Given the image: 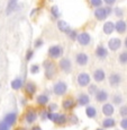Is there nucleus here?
Wrapping results in <instances>:
<instances>
[{
	"mask_svg": "<svg viewBox=\"0 0 127 130\" xmlns=\"http://www.w3.org/2000/svg\"><path fill=\"white\" fill-rule=\"evenodd\" d=\"M58 28L62 32V33H65V34H69L70 32H71V27H70V25L64 21H59L58 22Z\"/></svg>",
	"mask_w": 127,
	"mask_h": 130,
	"instance_id": "obj_25",
	"label": "nucleus"
},
{
	"mask_svg": "<svg viewBox=\"0 0 127 130\" xmlns=\"http://www.w3.org/2000/svg\"><path fill=\"white\" fill-rule=\"evenodd\" d=\"M52 89H53V93L55 95H58V96H63V95H65L66 92H68V85H66L65 82L59 80L53 85V88Z\"/></svg>",
	"mask_w": 127,
	"mask_h": 130,
	"instance_id": "obj_3",
	"label": "nucleus"
},
{
	"mask_svg": "<svg viewBox=\"0 0 127 130\" xmlns=\"http://www.w3.org/2000/svg\"><path fill=\"white\" fill-rule=\"evenodd\" d=\"M86 114L89 119H96L97 118V109L92 105H88L86 106Z\"/></svg>",
	"mask_w": 127,
	"mask_h": 130,
	"instance_id": "obj_27",
	"label": "nucleus"
},
{
	"mask_svg": "<svg viewBox=\"0 0 127 130\" xmlns=\"http://www.w3.org/2000/svg\"><path fill=\"white\" fill-rule=\"evenodd\" d=\"M75 62L79 64V66H81V67L88 64V62H89L88 54L84 53V52H79V53H77V56H75Z\"/></svg>",
	"mask_w": 127,
	"mask_h": 130,
	"instance_id": "obj_15",
	"label": "nucleus"
},
{
	"mask_svg": "<svg viewBox=\"0 0 127 130\" xmlns=\"http://www.w3.org/2000/svg\"><path fill=\"white\" fill-rule=\"evenodd\" d=\"M59 67L64 74H70L72 71V63L69 58H62L59 62Z\"/></svg>",
	"mask_w": 127,
	"mask_h": 130,
	"instance_id": "obj_7",
	"label": "nucleus"
},
{
	"mask_svg": "<svg viewBox=\"0 0 127 130\" xmlns=\"http://www.w3.org/2000/svg\"><path fill=\"white\" fill-rule=\"evenodd\" d=\"M29 130H43V129H42L41 126H38V124H34V126L32 127V128L29 129Z\"/></svg>",
	"mask_w": 127,
	"mask_h": 130,
	"instance_id": "obj_47",
	"label": "nucleus"
},
{
	"mask_svg": "<svg viewBox=\"0 0 127 130\" xmlns=\"http://www.w3.org/2000/svg\"><path fill=\"white\" fill-rule=\"evenodd\" d=\"M39 64H37V63H35V64H32L31 66V68H29V71H31V74L32 75H36V74H38L39 72Z\"/></svg>",
	"mask_w": 127,
	"mask_h": 130,
	"instance_id": "obj_35",
	"label": "nucleus"
},
{
	"mask_svg": "<svg viewBox=\"0 0 127 130\" xmlns=\"http://www.w3.org/2000/svg\"><path fill=\"white\" fill-rule=\"evenodd\" d=\"M105 8H106V11H107V15H111V12L114 11V9L111 8V6H107V7H105Z\"/></svg>",
	"mask_w": 127,
	"mask_h": 130,
	"instance_id": "obj_46",
	"label": "nucleus"
},
{
	"mask_svg": "<svg viewBox=\"0 0 127 130\" xmlns=\"http://www.w3.org/2000/svg\"><path fill=\"white\" fill-rule=\"evenodd\" d=\"M111 103L114 105H121L123 104V96L120 94H114L111 96Z\"/></svg>",
	"mask_w": 127,
	"mask_h": 130,
	"instance_id": "obj_29",
	"label": "nucleus"
},
{
	"mask_svg": "<svg viewBox=\"0 0 127 130\" xmlns=\"http://www.w3.org/2000/svg\"><path fill=\"white\" fill-rule=\"evenodd\" d=\"M114 14H115L117 17H120V18L124 16V11H123V9L119 8V7H116V8L114 9Z\"/></svg>",
	"mask_w": 127,
	"mask_h": 130,
	"instance_id": "obj_40",
	"label": "nucleus"
},
{
	"mask_svg": "<svg viewBox=\"0 0 127 130\" xmlns=\"http://www.w3.org/2000/svg\"><path fill=\"white\" fill-rule=\"evenodd\" d=\"M23 87H24V80L20 77H17V78H15L14 80L11 82V88L15 89V91H19V89L23 88Z\"/></svg>",
	"mask_w": 127,
	"mask_h": 130,
	"instance_id": "obj_26",
	"label": "nucleus"
},
{
	"mask_svg": "<svg viewBox=\"0 0 127 130\" xmlns=\"http://www.w3.org/2000/svg\"><path fill=\"white\" fill-rule=\"evenodd\" d=\"M51 15L52 17H53L54 19H58L60 16H61V12L59 10V7L56 6V5H54V6L51 7Z\"/></svg>",
	"mask_w": 127,
	"mask_h": 130,
	"instance_id": "obj_30",
	"label": "nucleus"
},
{
	"mask_svg": "<svg viewBox=\"0 0 127 130\" xmlns=\"http://www.w3.org/2000/svg\"><path fill=\"white\" fill-rule=\"evenodd\" d=\"M124 45H125V47H126V49H127V36H126L125 41H124Z\"/></svg>",
	"mask_w": 127,
	"mask_h": 130,
	"instance_id": "obj_48",
	"label": "nucleus"
},
{
	"mask_svg": "<svg viewBox=\"0 0 127 130\" xmlns=\"http://www.w3.org/2000/svg\"><path fill=\"white\" fill-rule=\"evenodd\" d=\"M24 118H25V122H26L27 124H33L37 120V118H38V112H37L36 109H34V107H28L27 111L25 112Z\"/></svg>",
	"mask_w": 127,
	"mask_h": 130,
	"instance_id": "obj_4",
	"label": "nucleus"
},
{
	"mask_svg": "<svg viewBox=\"0 0 127 130\" xmlns=\"http://www.w3.org/2000/svg\"><path fill=\"white\" fill-rule=\"evenodd\" d=\"M94 53H96V57L98 59H105V58H107V56H108V49L105 47L103 44H100V45H98L96 47Z\"/></svg>",
	"mask_w": 127,
	"mask_h": 130,
	"instance_id": "obj_19",
	"label": "nucleus"
},
{
	"mask_svg": "<svg viewBox=\"0 0 127 130\" xmlns=\"http://www.w3.org/2000/svg\"><path fill=\"white\" fill-rule=\"evenodd\" d=\"M49 101V96L47 94H41L36 97V103L38 104L39 106H45L48 104Z\"/></svg>",
	"mask_w": 127,
	"mask_h": 130,
	"instance_id": "obj_23",
	"label": "nucleus"
},
{
	"mask_svg": "<svg viewBox=\"0 0 127 130\" xmlns=\"http://www.w3.org/2000/svg\"><path fill=\"white\" fill-rule=\"evenodd\" d=\"M48 120L56 126H64L68 122V116L58 112H48Z\"/></svg>",
	"mask_w": 127,
	"mask_h": 130,
	"instance_id": "obj_2",
	"label": "nucleus"
},
{
	"mask_svg": "<svg viewBox=\"0 0 127 130\" xmlns=\"http://www.w3.org/2000/svg\"><path fill=\"white\" fill-rule=\"evenodd\" d=\"M17 119H18V114H17L16 112H9V113H7L6 116L4 117V119H2V120H4V121L11 128L12 126H15V124H16Z\"/></svg>",
	"mask_w": 127,
	"mask_h": 130,
	"instance_id": "obj_9",
	"label": "nucleus"
},
{
	"mask_svg": "<svg viewBox=\"0 0 127 130\" xmlns=\"http://www.w3.org/2000/svg\"><path fill=\"white\" fill-rule=\"evenodd\" d=\"M37 91V86L34 82H27L25 84V93L28 97H33Z\"/></svg>",
	"mask_w": 127,
	"mask_h": 130,
	"instance_id": "obj_12",
	"label": "nucleus"
},
{
	"mask_svg": "<svg viewBox=\"0 0 127 130\" xmlns=\"http://www.w3.org/2000/svg\"><path fill=\"white\" fill-rule=\"evenodd\" d=\"M44 72H45V77L47 79H53L56 74V64L53 60L46 59L43 61Z\"/></svg>",
	"mask_w": 127,
	"mask_h": 130,
	"instance_id": "obj_1",
	"label": "nucleus"
},
{
	"mask_svg": "<svg viewBox=\"0 0 127 130\" xmlns=\"http://www.w3.org/2000/svg\"><path fill=\"white\" fill-rule=\"evenodd\" d=\"M94 17H96V19H98V21H105V19L108 17L107 11H106V8H105V7L96 8L94 9Z\"/></svg>",
	"mask_w": 127,
	"mask_h": 130,
	"instance_id": "obj_20",
	"label": "nucleus"
},
{
	"mask_svg": "<svg viewBox=\"0 0 127 130\" xmlns=\"http://www.w3.org/2000/svg\"><path fill=\"white\" fill-rule=\"evenodd\" d=\"M101 111H103V114L106 118H110L111 116L114 114L115 112V107H114V104L113 103H104L103 107H101Z\"/></svg>",
	"mask_w": 127,
	"mask_h": 130,
	"instance_id": "obj_14",
	"label": "nucleus"
},
{
	"mask_svg": "<svg viewBox=\"0 0 127 130\" xmlns=\"http://www.w3.org/2000/svg\"><path fill=\"white\" fill-rule=\"evenodd\" d=\"M68 121L70 122V123H72V124H77L79 122V118L75 116V114H70V116L68 117Z\"/></svg>",
	"mask_w": 127,
	"mask_h": 130,
	"instance_id": "obj_34",
	"label": "nucleus"
},
{
	"mask_svg": "<svg viewBox=\"0 0 127 130\" xmlns=\"http://www.w3.org/2000/svg\"><path fill=\"white\" fill-rule=\"evenodd\" d=\"M104 2L107 5V6H113L116 2V0H104Z\"/></svg>",
	"mask_w": 127,
	"mask_h": 130,
	"instance_id": "obj_45",
	"label": "nucleus"
},
{
	"mask_svg": "<svg viewBox=\"0 0 127 130\" xmlns=\"http://www.w3.org/2000/svg\"><path fill=\"white\" fill-rule=\"evenodd\" d=\"M96 130H105L104 128H98V129H96Z\"/></svg>",
	"mask_w": 127,
	"mask_h": 130,
	"instance_id": "obj_49",
	"label": "nucleus"
},
{
	"mask_svg": "<svg viewBox=\"0 0 127 130\" xmlns=\"http://www.w3.org/2000/svg\"><path fill=\"white\" fill-rule=\"evenodd\" d=\"M75 104H77V102L74 101V99H72V97H66V99H64L63 101H62V109H63L64 111H71V110L74 109Z\"/></svg>",
	"mask_w": 127,
	"mask_h": 130,
	"instance_id": "obj_13",
	"label": "nucleus"
},
{
	"mask_svg": "<svg viewBox=\"0 0 127 130\" xmlns=\"http://www.w3.org/2000/svg\"><path fill=\"white\" fill-rule=\"evenodd\" d=\"M43 44H44L43 40H42V39H37L36 41H35V43H34V46H35V49H38V47H41Z\"/></svg>",
	"mask_w": 127,
	"mask_h": 130,
	"instance_id": "obj_44",
	"label": "nucleus"
},
{
	"mask_svg": "<svg viewBox=\"0 0 127 130\" xmlns=\"http://www.w3.org/2000/svg\"><path fill=\"white\" fill-rule=\"evenodd\" d=\"M103 2H104V0H90L91 6L94 7V8H99V7H101L103 6Z\"/></svg>",
	"mask_w": 127,
	"mask_h": 130,
	"instance_id": "obj_36",
	"label": "nucleus"
},
{
	"mask_svg": "<svg viewBox=\"0 0 127 130\" xmlns=\"http://www.w3.org/2000/svg\"><path fill=\"white\" fill-rule=\"evenodd\" d=\"M116 124H117L116 120L113 119L111 117L110 118H105L103 120V122H101V126H103L104 129H111V128H114Z\"/></svg>",
	"mask_w": 127,
	"mask_h": 130,
	"instance_id": "obj_22",
	"label": "nucleus"
},
{
	"mask_svg": "<svg viewBox=\"0 0 127 130\" xmlns=\"http://www.w3.org/2000/svg\"><path fill=\"white\" fill-rule=\"evenodd\" d=\"M78 34L79 33L77 31H74V29H71V32H70L68 35H69V37L71 40H77V39H78Z\"/></svg>",
	"mask_w": 127,
	"mask_h": 130,
	"instance_id": "obj_42",
	"label": "nucleus"
},
{
	"mask_svg": "<svg viewBox=\"0 0 127 130\" xmlns=\"http://www.w3.org/2000/svg\"><path fill=\"white\" fill-rule=\"evenodd\" d=\"M121 46V40L117 39V37H113L108 41V49L110 51H117L119 47Z\"/></svg>",
	"mask_w": 127,
	"mask_h": 130,
	"instance_id": "obj_18",
	"label": "nucleus"
},
{
	"mask_svg": "<svg viewBox=\"0 0 127 130\" xmlns=\"http://www.w3.org/2000/svg\"><path fill=\"white\" fill-rule=\"evenodd\" d=\"M119 126L123 130H127V118H123L119 122Z\"/></svg>",
	"mask_w": 127,
	"mask_h": 130,
	"instance_id": "obj_41",
	"label": "nucleus"
},
{
	"mask_svg": "<svg viewBox=\"0 0 127 130\" xmlns=\"http://www.w3.org/2000/svg\"><path fill=\"white\" fill-rule=\"evenodd\" d=\"M104 33L107 34V35H109V34H113L114 31H115V23H113V22H106V23L104 24Z\"/></svg>",
	"mask_w": 127,
	"mask_h": 130,
	"instance_id": "obj_24",
	"label": "nucleus"
},
{
	"mask_svg": "<svg viewBox=\"0 0 127 130\" xmlns=\"http://www.w3.org/2000/svg\"><path fill=\"white\" fill-rule=\"evenodd\" d=\"M92 78L96 83H103L105 79H106V72H105L101 68H98L93 71Z\"/></svg>",
	"mask_w": 127,
	"mask_h": 130,
	"instance_id": "obj_16",
	"label": "nucleus"
},
{
	"mask_svg": "<svg viewBox=\"0 0 127 130\" xmlns=\"http://www.w3.org/2000/svg\"><path fill=\"white\" fill-rule=\"evenodd\" d=\"M77 104L79 106H88L90 104V96L89 94L80 93L77 97Z\"/></svg>",
	"mask_w": 127,
	"mask_h": 130,
	"instance_id": "obj_10",
	"label": "nucleus"
},
{
	"mask_svg": "<svg viewBox=\"0 0 127 130\" xmlns=\"http://www.w3.org/2000/svg\"><path fill=\"white\" fill-rule=\"evenodd\" d=\"M58 109H59V105L56 103H49L47 105V111L48 112H55Z\"/></svg>",
	"mask_w": 127,
	"mask_h": 130,
	"instance_id": "obj_37",
	"label": "nucleus"
},
{
	"mask_svg": "<svg viewBox=\"0 0 127 130\" xmlns=\"http://www.w3.org/2000/svg\"><path fill=\"white\" fill-rule=\"evenodd\" d=\"M127 29V23L123 19H119L115 23V31L119 34H124Z\"/></svg>",
	"mask_w": 127,
	"mask_h": 130,
	"instance_id": "obj_21",
	"label": "nucleus"
},
{
	"mask_svg": "<svg viewBox=\"0 0 127 130\" xmlns=\"http://www.w3.org/2000/svg\"><path fill=\"white\" fill-rule=\"evenodd\" d=\"M47 53H48V57L51 59H59L63 54V47L61 45H58V44L52 45V46H49Z\"/></svg>",
	"mask_w": 127,
	"mask_h": 130,
	"instance_id": "obj_5",
	"label": "nucleus"
},
{
	"mask_svg": "<svg viewBox=\"0 0 127 130\" xmlns=\"http://www.w3.org/2000/svg\"><path fill=\"white\" fill-rule=\"evenodd\" d=\"M108 80H109V85H110L111 87H114V88H116V87H118L121 83V76L119 74H117V72H113V74L109 76Z\"/></svg>",
	"mask_w": 127,
	"mask_h": 130,
	"instance_id": "obj_11",
	"label": "nucleus"
},
{
	"mask_svg": "<svg viewBox=\"0 0 127 130\" xmlns=\"http://www.w3.org/2000/svg\"><path fill=\"white\" fill-rule=\"evenodd\" d=\"M39 117H41V119L43 120H48V111L47 110H42L41 113H39Z\"/></svg>",
	"mask_w": 127,
	"mask_h": 130,
	"instance_id": "obj_39",
	"label": "nucleus"
},
{
	"mask_svg": "<svg viewBox=\"0 0 127 130\" xmlns=\"http://www.w3.org/2000/svg\"><path fill=\"white\" fill-rule=\"evenodd\" d=\"M33 57H34V51H33V50H32V49L27 50L26 56H25V59H26V61H27V62L31 61V60L33 59Z\"/></svg>",
	"mask_w": 127,
	"mask_h": 130,
	"instance_id": "obj_38",
	"label": "nucleus"
},
{
	"mask_svg": "<svg viewBox=\"0 0 127 130\" xmlns=\"http://www.w3.org/2000/svg\"><path fill=\"white\" fill-rule=\"evenodd\" d=\"M0 130H10V127H9L4 120H1V121H0Z\"/></svg>",
	"mask_w": 127,
	"mask_h": 130,
	"instance_id": "obj_43",
	"label": "nucleus"
},
{
	"mask_svg": "<svg viewBox=\"0 0 127 130\" xmlns=\"http://www.w3.org/2000/svg\"><path fill=\"white\" fill-rule=\"evenodd\" d=\"M118 61L120 64H127V51H123L119 54Z\"/></svg>",
	"mask_w": 127,
	"mask_h": 130,
	"instance_id": "obj_32",
	"label": "nucleus"
},
{
	"mask_svg": "<svg viewBox=\"0 0 127 130\" xmlns=\"http://www.w3.org/2000/svg\"><path fill=\"white\" fill-rule=\"evenodd\" d=\"M78 43L82 46H87L90 44L91 42V36L88 32H81V33L78 34V39H77Z\"/></svg>",
	"mask_w": 127,
	"mask_h": 130,
	"instance_id": "obj_8",
	"label": "nucleus"
},
{
	"mask_svg": "<svg viewBox=\"0 0 127 130\" xmlns=\"http://www.w3.org/2000/svg\"><path fill=\"white\" fill-rule=\"evenodd\" d=\"M108 97H109L108 92L105 91V89H99V91L97 92V94L94 95L96 101L99 102V103H106L107 100H108Z\"/></svg>",
	"mask_w": 127,
	"mask_h": 130,
	"instance_id": "obj_17",
	"label": "nucleus"
},
{
	"mask_svg": "<svg viewBox=\"0 0 127 130\" xmlns=\"http://www.w3.org/2000/svg\"><path fill=\"white\" fill-rule=\"evenodd\" d=\"M17 6H18V4H17V0H9L8 2V6H7V15L11 14L12 11H15L17 9Z\"/></svg>",
	"mask_w": 127,
	"mask_h": 130,
	"instance_id": "obj_28",
	"label": "nucleus"
},
{
	"mask_svg": "<svg viewBox=\"0 0 127 130\" xmlns=\"http://www.w3.org/2000/svg\"><path fill=\"white\" fill-rule=\"evenodd\" d=\"M119 116L121 118H127V104L120 105V107H119Z\"/></svg>",
	"mask_w": 127,
	"mask_h": 130,
	"instance_id": "obj_33",
	"label": "nucleus"
},
{
	"mask_svg": "<svg viewBox=\"0 0 127 130\" xmlns=\"http://www.w3.org/2000/svg\"><path fill=\"white\" fill-rule=\"evenodd\" d=\"M98 91H99V88L96 84H90L88 86V94L90 95V96H94Z\"/></svg>",
	"mask_w": 127,
	"mask_h": 130,
	"instance_id": "obj_31",
	"label": "nucleus"
},
{
	"mask_svg": "<svg viewBox=\"0 0 127 130\" xmlns=\"http://www.w3.org/2000/svg\"><path fill=\"white\" fill-rule=\"evenodd\" d=\"M90 75L87 74V72H80L77 77V83L80 87H87L90 85Z\"/></svg>",
	"mask_w": 127,
	"mask_h": 130,
	"instance_id": "obj_6",
	"label": "nucleus"
}]
</instances>
